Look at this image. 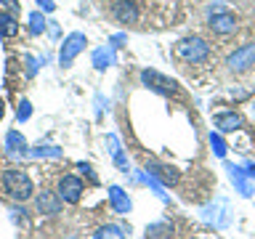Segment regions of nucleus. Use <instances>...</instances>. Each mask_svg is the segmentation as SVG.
<instances>
[{
    "mask_svg": "<svg viewBox=\"0 0 255 239\" xmlns=\"http://www.w3.org/2000/svg\"><path fill=\"white\" fill-rule=\"evenodd\" d=\"M173 56L181 69H186L191 77H199V72L213 64V45L202 37H183L175 43Z\"/></svg>",
    "mask_w": 255,
    "mask_h": 239,
    "instance_id": "f257e3e1",
    "label": "nucleus"
},
{
    "mask_svg": "<svg viewBox=\"0 0 255 239\" xmlns=\"http://www.w3.org/2000/svg\"><path fill=\"white\" fill-rule=\"evenodd\" d=\"M0 183H3V191L16 202H27L35 194V186H32V178L19 167H11L0 175Z\"/></svg>",
    "mask_w": 255,
    "mask_h": 239,
    "instance_id": "f03ea898",
    "label": "nucleus"
},
{
    "mask_svg": "<svg viewBox=\"0 0 255 239\" xmlns=\"http://www.w3.org/2000/svg\"><path fill=\"white\" fill-rule=\"evenodd\" d=\"M226 67H229V72H234V75H245V72H250L255 67V40L239 45L237 51H231L229 59H226Z\"/></svg>",
    "mask_w": 255,
    "mask_h": 239,
    "instance_id": "7ed1b4c3",
    "label": "nucleus"
},
{
    "mask_svg": "<svg viewBox=\"0 0 255 239\" xmlns=\"http://www.w3.org/2000/svg\"><path fill=\"white\" fill-rule=\"evenodd\" d=\"M83 191H85L83 181H80L77 175H72V173H61L59 181H56V194H59L61 202H69V205L80 202Z\"/></svg>",
    "mask_w": 255,
    "mask_h": 239,
    "instance_id": "20e7f679",
    "label": "nucleus"
},
{
    "mask_svg": "<svg viewBox=\"0 0 255 239\" xmlns=\"http://www.w3.org/2000/svg\"><path fill=\"white\" fill-rule=\"evenodd\" d=\"M207 29H210L215 37H231V35L237 32V16L229 13V11L215 13L213 19L207 21Z\"/></svg>",
    "mask_w": 255,
    "mask_h": 239,
    "instance_id": "39448f33",
    "label": "nucleus"
},
{
    "mask_svg": "<svg viewBox=\"0 0 255 239\" xmlns=\"http://www.w3.org/2000/svg\"><path fill=\"white\" fill-rule=\"evenodd\" d=\"M85 48V35H80V32H72V35L67 37V43L61 45V64L67 67V64L75 59V56Z\"/></svg>",
    "mask_w": 255,
    "mask_h": 239,
    "instance_id": "423d86ee",
    "label": "nucleus"
},
{
    "mask_svg": "<svg viewBox=\"0 0 255 239\" xmlns=\"http://www.w3.org/2000/svg\"><path fill=\"white\" fill-rule=\"evenodd\" d=\"M37 210L40 213H48V215H53V213H59L61 210V199L59 194H51V191H43V194L37 197Z\"/></svg>",
    "mask_w": 255,
    "mask_h": 239,
    "instance_id": "0eeeda50",
    "label": "nucleus"
},
{
    "mask_svg": "<svg viewBox=\"0 0 255 239\" xmlns=\"http://www.w3.org/2000/svg\"><path fill=\"white\" fill-rule=\"evenodd\" d=\"M170 234H173V226L167 221L154 223V226L146 229V239H170Z\"/></svg>",
    "mask_w": 255,
    "mask_h": 239,
    "instance_id": "6e6552de",
    "label": "nucleus"
},
{
    "mask_svg": "<svg viewBox=\"0 0 255 239\" xmlns=\"http://www.w3.org/2000/svg\"><path fill=\"white\" fill-rule=\"evenodd\" d=\"M239 115H234V112H226V115H215V125L221 127V130H237L239 127Z\"/></svg>",
    "mask_w": 255,
    "mask_h": 239,
    "instance_id": "1a4fd4ad",
    "label": "nucleus"
},
{
    "mask_svg": "<svg viewBox=\"0 0 255 239\" xmlns=\"http://www.w3.org/2000/svg\"><path fill=\"white\" fill-rule=\"evenodd\" d=\"M19 32V24H16L13 16H8V13H0V35H5V37H11Z\"/></svg>",
    "mask_w": 255,
    "mask_h": 239,
    "instance_id": "9d476101",
    "label": "nucleus"
},
{
    "mask_svg": "<svg viewBox=\"0 0 255 239\" xmlns=\"http://www.w3.org/2000/svg\"><path fill=\"white\" fill-rule=\"evenodd\" d=\"M93 239H125V237H123V231L115 229V226H104L93 234Z\"/></svg>",
    "mask_w": 255,
    "mask_h": 239,
    "instance_id": "9b49d317",
    "label": "nucleus"
},
{
    "mask_svg": "<svg viewBox=\"0 0 255 239\" xmlns=\"http://www.w3.org/2000/svg\"><path fill=\"white\" fill-rule=\"evenodd\" d=\"M5 143H8V149L11 151H24V146H27V143H24V138L16 130H11L8 133V138H5Z\"/></svg>",
    "mask_w": 255,
    "mask_h": 239,
    "instance_id": "f8f14e48",
    "label": "nucleus"
},
{
    "mask_svg": "<svg viewBox=\"0 0 255 239\" xmlns=\"http://www.w3.org/2000/svg\"><path fill=\"white\" fill-rule=\"evenodd\" d=\"M112 199H115V205H117V210H128V207H130V205H128V199L123 197V194H120V189H112Z\"/></svg>",
    "mask_w": 255,
    "mask_h": 239,
    "instance_id": "ddd939ff",
    "label": "nucleus"
},
{
    "mask_svg": "<svg viewBox=\"0 0 255 239\" xmlns=\"http://www.w3.org/2000/svg\"><path fill=\"white\" fill-rule=\"evenodd\" d=\"M19 117H21V120H27V117H29V104H27V101H21V107H19Z\"/></svg>",
    "mask_w": 255,
    "mask_h": 239,
    "instance_id": "4468645a",
    "label": "nucleus"
},
{
    "mask_svg": "<svg viewBox=\"0 0 255 239\" xmlns=\"http://www.w3.org/2000/svg\"><path fill=\"white\" fill-rule=\"evenodd\" d=\"M3 112H5V109H3V101H0V117H3Z\"/></svg>",
    "mask_w": 255,
    "mask_h": 239,
    "instance_id": "2eb2a0df",
    "label": "nucleus"
}]
</instances>
